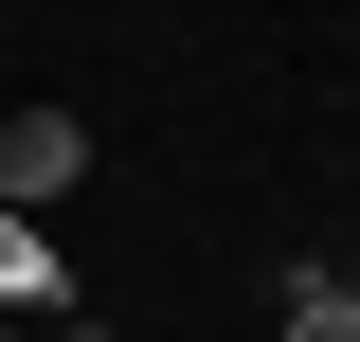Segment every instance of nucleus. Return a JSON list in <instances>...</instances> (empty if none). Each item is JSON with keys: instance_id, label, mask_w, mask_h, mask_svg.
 Returning a JSON list of instances; mask_svg holds the SVG:
<instances>
[{"instance_id": "4", "label": "nucleus", "mask_w": 360, "mask_h": 342, "mask_svg": "<svg viewBox=\"0 0 360 342\" xmlns=\"http://www.w3.org/2000/svg\"><path fill=\"white\" fill-rule=\"evenodd\" d=\"M54 342H108V324H54Z\"/></svg>"}, {"instance_id": "2", "label": "nucleus", "mask_w": 360, "mask_h": 342, "mask_svg": "<svg viewBox=\"0 0 360 342\" xmlns=\"http://www.w3.org/2000/svg\"><path fill=\"white\" fill-rule=\"evenodd\" d=\"M0 324H18V342H54V324H90V289L54 270V216H0Z\"/></svg>"}, {"instance_id": "5", "label": "nucleus", "mask_w": 360, "mask_h": 342, "mask_svg": "<svg viewBox=\"0 0 360 342\" xmlns=\"http://www.w3.org/2000/svg\"><path fill=\"white\" fill-rule=\"evenodd\" d=\"M0 342H18V324H0Z\"/></svg>"}, {"instance_id": "3", "label": "nucleus", "mask_w": 360, "mask_h": 342, "mask_svg": "<svg viewBox=\"0 0 360 342\" xmlns=\"http://www.w3.org/2000/svg\"><path fill=\"white\" fill-rule=\"evenodd\" d=\"M270 342H360V289H342V270H288V324H270Z\"/></svg>"}, {"instance_id": "1", "label": "nucleus", "mask_w": 360, "mask_h": 342, "mask_svg": "<svg viewBox=\"0 0 360 342\" xmlns=\"http://www.w3.org/2000/svg\"><path fill=\"white\" fill-rule=\"evenodd\" d=\"M72 180H90V127H72V108H0V216H54Z\"/></svg>"}]
</instances>
